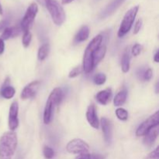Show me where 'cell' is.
I'll list each match as a JSON object with an SVG mask.
<instances>
[{
  "mask_svg": "<svg viewBox=\"0 0 159 159\" xmlns=\"http://www.w3.org/2000/svg\"><path fill=\"white\" fill-rule=\"evenodd\" d=\"M17 147V137L13 131H8L0 138V159H12Z\"/></svg>",
  "mask_w": 159,
  "mask_h": 159,
  "instance_id": "cell-1",
  "label": "cell"
},
{
  "mask_svg": "<svg viewBox=\"0 0 159 159\" xmlns=\"http://www.w3.org/2000/svg\"><path fill=\"white\" fill-rule=\"evenodd\" d=\"M64 98V92L61 89L55 88L50 94L43 111V123L49 124L53 118V113L55 107L61 102Z\"/></svg>",
  "mask_w": 159,
  "mask_h": 159,
  "instance_id": "cell-2",
  "label": "cell"
},
{
  "mask_svg": "<svg viewBox=\"0 0 159 159\" xmlns=\"http://www.w3.org/2000/svg\"><path fill=\"white\" fill-rule=\"evenodd\" d=\"M103 37L101 34H99L92 40V41L89 43L85 49L83 56V63H82V70L85 73H90L94 69L93 62V55L94 51L101 46L102 44Z\"/></svg>",
  "mask_w": 159,
  "mask_h": 159,
  "instance_id": "cell-3",
  "label": "cell"
},
{
  "mask_svg": "<svg viewBox=\"0 0 159 159\" xmlns=\"http://www.w3.org/2000/svg\"><path fill=\"white\" fill-rule=\"evenodd\" d=\"M44 6L51 15L54 24L61 26L66 19V15L61 5L57 0H44Z\"/></svg>",
  "mask_w": 159,
  "mask_h": 159,
  "instance_id": "cell-4",
  "label": "cell"
},
{
  "mask_svg": "<svg viewBox=\"0 0 159 159\" xmlns=\"http://www.w3.org/2000/svg\"><path fill=\"white\" fill-rule=\"evenodd\" d=\"M138 10H139V6H135L126 12L124 19H123L122 22L120 23L119 30H118V37H124L130 30L134 24V22L135 20V18L137 16Z\"/></svg>",
  "mask_w": 159,
  "mask_h": 159,
  "instance_id": "cell-5",
  "label": "cell"
},
{
  "mask_svg": "<svg viewBox=\"0 0 159 159\" xmlns=\"http://www.w3.org/2000/svg\"><path fill=\"white\" fill-rule=\"evenodd\" d=\"M37 12H38L37 4L35 2L31 3L26 9L24 16L23 17V20L20 23V27L23 32L29 30L30 26H32L33 23H34V20H35Z\"/></svg>",
  "mask_w": 159,
  "mask_h": 159,
  "instance_id": "cell-6",
  "label": "cell"
},
{
  "mask_svg": "<svg viewBox=\"0 0 159 159\" xmlns=\"http://www.w3.org/2000/svg\"><path fill=\"white\" fill-rule=\"evenodd\" d=\"M159 124V113L155 112L153 115L149 116L146 120H144L137 129L136 135L138 137L144 136L151 129L154 128Z\"/></svg>",
  "mask_w": 159,
  "mask_h": 159,
  "instance_id": "cell-7",
  "label": "cell"
},
{
  "mask_svg": "<svg viewBox=\"0 0 159 159\" xmlns=\"http://www.w3.org/2000/svg\"><path fill=\"white\" fill-rule=\"evenodd\" d=\"M66 150L71 154L82 155V154L89 153V146L83 140L76 138V139L71 140L68 143L66 146Z\"/></svg>",
  "mask_w": 159,
  "mask_h": 159,
  "instance_id": "cell-8",
  "label": "cell"
},
{
  "mask_svg": "<svg viewBox=\"0 0 159 159\" xmlns=\"http://www.w3.org/2000/svg\"><path fill=\"white\" fill-rule=\"evenodd\" d=\"M18 113H19V105L16 101H14L10 106L9 113V128L11 131H13L18 127L19 120H18Z\"/></svg>",
  "mask_w": 159,
  "mask_h": 159,
  "instance_id": "cell-9",
  "label": "cell"
},
{
  "mask_svg": "<svg viewBox=\"0 0 159 159\" xmlns=\"http://www.w3.org/2000/svg\"><path fill=\"white\" fill-rule=\"evenodd\" d=\"M100 124L102 126L104 141L107 143V144L110 145L113 139V124L110 120L106 117H102L101 119Z\"/></svg>",
  "mask_w": 159,
  "mask_h": 159,
  "instance_id": "cell-10",
  "label": "cell"
},
{
  "mask_svg": "<svg viewBox=\"0 0 159 159\" xmlns=\"http://www.w3.org/2000/svg\"><path fill=\"white\" fill-rule=\"evenodd\" d=\"M40 81H34V82L28 84L26 86H25V88L23 89L21 94H20L21 99H23V100H26V99L34 97L37 90H38L39 87H40Z\"/></svg>",
  "mask_w": 159,
  "mask_h": 159,
  "instance_id": "cell-11",
  "label": "cell"
},
{
  "mask_svg": "<svg viewBox=\"0 0 159 159\" xmlns=\"http://www.w3.org/2000/svg\"><path fill=\"white\" fill-rule=\"evenodd\" d=\"M126 0H113L110 4L107 5V7L101 12L100 16L101 19H105L107 17L111 16Z\"/></svg>",
  "mask_w": 159,
  "mask_h": 159,
  "instance_id": "cell-12",
  "label": "cell"
},
{
  "mask_svg": "<svg viewBox=\"0 0 159 159\" xmlns=\"http://www.w3.org/2000/svg\"><path fill=\"white\" fill-rule=\"evenodd\" d=\"M86 119L88 120L89 124L93 128L98 129L99 127V122L98 119V116L96 114V107L93 104H91L88 107L86 111Z\"/></svg>",
  "mask_w": 159,
  "mask_h": 159,
  "instance_id": "cell-13",
  "label": "cell"
},
{
  "mask_svg": "<svg viewBox=\"0 0 159 159\" xmlns=\"http://www.w3.org/2000/svg\"><path fill=\"white\" fill-rule=\"evenodd\" d=\"M158 131L159 127L158 126H156L154 128L151 129L145 135H144V140H143V143L146 147H152L155 144V141H156L157 138L158 136Z\"/></svg>",
  "mask_w": 159,
  "mask_h": 159,
  "instance_id": "cell-14",
  "label": "cell"
},
{
  "mask_svg": "<svg viewBox=\"0 0 159 159\" xmlns=\"http://www.w3.org/2000/svg\"><path fill=\"white\" fill-rule=\"evenodd\" d=\"M9 83V78H7V79L5 80L4 83L2 84V85L1 90H0V96H1L2 98H4V99H12L16 93L15 89H14L12 86H11Z\"/></svg>",
  "mask_w": 159,
  "mask_h": 159,
  "instance_id": "cell-15",
  "label": "cell"
},
{
  "mask_svg": "<svg viewBox=\"0 0 159 159\" xmlns=\"http://www.w3.org/2000/svg\"><path fill=\"white\" fill-rule=\"evenodd\" d=\"M111 97L112 91L110 89H107L105 90H102V91L99 92L96 96V99L98 101V102L104 106H106L110 102Z\"/></svg>",
  "mask_w": 159,
  "mask_h": 159,
  "instance_id": "cell-16",
  "label": "cell"
},
{
  "mask_svg": "<svg viewBox=\"0 0 159 159\" xmlns=\"http://www.w3.org/2000/svg\"><path fill=\"white\" fill-rule=\"evenodd\" d=\"M107 53V46L106 45H102L99 46L96 51H94L93 55V67L94 68H96V65L104 58Z\"/></svg>",
  "mask_w": 159,
  "mask_h": 159,
  "instance_id": "cell-17",
  "label": "cell"
},
{
  "mask_svg": "<svg viewBox=\"0 0 159 159\" xmlns=\"http://www.w3.org/2000/svg\"><path fill=\"white\" fill-rule=\"evenodd\" d=\"M89 27L88 26H82L79 32L76 34L75 37L74 42L75 43H82V42L85 41L87 39L89 38Z\"/></svg>",
  "mask_w": 159,
  "mask_h": 159,
  "instance_id": "cell-18",
  "label": "cell"
},
{
  "mask_svg": "<svg viewBox=\"0 0 159 159\" xmlns=\"http://www.w3.org/2000/svg\"><path fill=\"white\" fill-rule=\"evenodd\" d=\"M130 53L128 48L124 51V54L121 58V68L123 72L127 73L130 70Z\"/></svg>",
  "mask_w": 159,
  "mask_h": 159,
  "instance_id": "cell-19",
  "label": "cell"
},
{
  "mask_svg": "<svg viewBox=\"0 0 159 159\" xmlns=\"http://www.w3.org/2000/svg\"><path fill=\"white\" fill-rule=\"evenodd\" d=\"M127 98V91L126 89H124L115 96L114 99H113V104H114L115 107H120L125 103Z\"/></svg>",
  "mask_w": 159,
  "mask_h": 159,
  "instance_id": "cell-20",
  "label": "cell"
},
{
  "mask_svg": "<svg viewBox=\"0 0 159 159\" xmlns=\"http://www.w3.org/2000/svg\"><path fill=\"white\" fill-rule=\"evenodd\" d=\"M50 51V45L49 43H43V45L40 47L38 50V54H37V57L38 60L42 61L47 58V57L49 54Z\"/></svg>",
  "mask_w": 159,
  "mask_h": 159,
  "instance_id": "cell-21",
  "label": "cell"
},
{
  "mask_svg": "<svg viewBox=\"0 0 159 159\" xmlns=\"http://www.w3.org/2000/svg\"><path fill=\"white\" fill-rule=\"evenodd\" d=\"M116 116L120 120L125 121L128 119V112L124 108H118L116 110Z\"/></svg>",
  "mask_w": 159,
  "mask_h": 159,
  "instance_id": "cell-22",
  "label": "cell"
},
{
  "mask_svg": "<svg viewBox=\"0 0 159 159\" xmlns=\"http://www.w3.org/2000/svg\"><path fill=\"white\" fill-rule=\"evenodd\" d=\"M31 40H32V34L30 32V30L25 31L23 32V39H22V43L24 48H28L30 44Z\"/></svg>",
  "mask_w": 159,
  "mask_h": 159,
  "instance_id": "cell-23",
  "label": "cell"
},
{
  "mask_svg": "<svg viewBox=\"0 0 159 159\" xmlns=\"http://www.w3.org/2000/svg\"><path fill=\"white\" fill-rule=\"evenodd\" d=\"M107 81V76L103 73H98L93 78V82L96 85H103Z\"/></svg>",
  "mask_w": 159,
  "mask_h": 159,
  "instance_id": "cell-24",
  "label": "cell"
},
{
  "mask_svg": "<svg viewBox=\"0 0 159 159\" xmlns=\"http://www.w3.org/2000/svg\"><path fill=\"white\" fill-rule=\"evenodd\" d=\"M75 159H104V156L99 154L85 153L79 155Z\"/></svg>",
  "mask_w": 159,
  "mask_h": 159,
  "instance_id": "cell-25",
  "label": "cell"
},
{
  "mask_svg": "<svg viewBox=\"0 0 159 159\" xmlns=\"http://www.w3.org/2000/svg\"><path fill=\"white\" fill-rule=\"evenodd\" d=\"M43 153L46 159H51L54 158V152L53 148H51L49 146H44L43 149Z\"/></svg>",
  "mask_w": 159,
  "mask_h": 159,
  "instance_id": "cell-26",
  "label": "cell"
},
{
  "mask_svg": "<svg viewBox=\"0 0 159 159\" xmlns=\"http://www.w3.org/2000/svg\"><path fill=\"white\" fill-rule=\"evenodd\" d=\"M12 27H7L2 31V36L0 38L2 39L3 40H9L10 37H12Z\"/></svg>",
  "mask_w": 159,
  "mask_h": 159,
  "instance_id": "cell-27",
  "label": "cell"
},
{
  "mask_svg": "<svg viewBox=\"0 0 159 159\" xmlns=\"http://www.w3.org/2000/svg\"><path fill=\"white\" fill-rule=\"evenodd\" d=\"M82 71H83V70H82V67H76V68H73V69L70 71L69 74H68V77H69L70 79H74V78L77 77L79 75L82 74Z\"/></svg>",
  "mask_w": 159,
  "mask_h": 159,
  "instance_id": "cell-28",
  "label": "cell"
},
{
  "mask_svg": "<svg viewBox=\"0 0 159 159\" xmlns=\"http://www.w3.org/2000/svg\"><path fill=\"white\" fill-rule=\"evenodd\" d=\"M141 51H142V46L139 43H136L133 46L131 49V54H133L134 56H138L140 54H141Z\"/></svg>",
  "mask_w": 159,
  "mask_h": 159,
  "instance_id": "cell-29",
  "label": "cell"
},
{
  "mask_svg": "<svg viewBox=\"0 0 159 159\" xmlns=\"http://www.w3.org/2000/svg\"><path fill=\"white\" fill-rule=\"evenodd\" d=\"M153 76V71L152 68H146L143 75V81H150Z\"/></svg>",
  "mask_w": 159,
  "mask_h": 159,
  "instance_id": "cell-30",
  "label": "cell"
},
{
  "mask_svg": "<svg viewBox=\"0 0 159 159\" xmlns=\"http://www.w3.org/2000/svg\"><path fill=\"white\" fill-rule=\"evenodd\" d=\"M158 148L159 147L156 148L153 152H151L147 157H146L145 159H159V152H158Z\"/></svg>",
  "mask_w": 159,
  "mask_h": 159,
  "instance_id": "cell-31",
  "label": "cell"
},
{
  "mask_svg": "<svg viewBox=\"0 0 159 159\" xmlns=\"http://www.w3.org/2000/svg\"><path fill=\"white\" fill-rule=\"evenodd\" d=\"M9 19L6 18L4 19V20H1V21H0V33L2 32L6 28H7L8 26H9Z\"/></svg>",
  "mask_w": 159,
  "mask_h": 159,
  "instance_id": "cell-32",
  "label": "cell"
},
{
  "mask_svg": "<svg viewBox=\"0 0 159 159\" xmlns=\"http://www.w3.org/2000/svg\"><path fill=\"white\" fill-rule=\"evenodd\" d=\"M141 26H142V20L139 19L138 21L136 22L134 25V34H137L139 33V31L141 30Z\"/></svg>",
  "mask_w": 159,
  "mask_h": 159,
  "instance_id": "cell-33",
  "label": "cell"
},
{
  "mask_svg": "<svg viewBox=\"0 0 159 159\" xmlns=\"http://www.w3.org/2000/svg\"><path fill=\"white\" fill-rule=\"evenodd\" d=\"M146 68H140L137 71V76H138V78L140 80L143 81V75H144V72Z\"/></svg>",
  "mask_w": 159,
  "mask_h": 159,
  "instance_id": "cell-34",
  "label": "cell"
},
{
  "mask_svg": "<svg viewBox=\"0 0 159 159\" xmlns=\"http://www.w3.org/2000/svg\"><path fill=\"white\" fill-rule=\"evenodd\" d=\"M5 51V43L2 39L0 38V55L3 54Z\"/></svg>",
  "mask_w": 159,
  "mask_h": 159,
  "instance_id": "cell-35",
  "label": "cell"
},
{
  "mask_svg": "<svg viewBox=\"0 0 159 159\" xmlns=\"http://www.w3.org/2000/svg\"><path fill=\"white\" fill-rule=\"evenodd\" d=\"M154 61H155L156 63H158V62L159 61V51L158 50L156 51V52H155V56H154Z\"/></svg>",
  "mask_w": 159,
  "mask_h": 159,
  "instance_id": "cell-36",
  "label": "cell"
},
{
  "mask_svg": "<svg viewBox=\"0 0 159 159\" xmlns=\"http://www.w3.org/2000/svg\"><path fill=\"white\" fill-rule=\"evenodd\" d=\"M74 0H61V2L62 4L64 5H66V4H69V3L72 2Z\"/></svg>",
  "mask_w": 159,
  "mask_h": 159,
  "instance_id": "cell-37",
  "label": "cell"
},
{
  "mask_svg": "<svg viewBox=\"0 0 159 159\" xmlns=\"http://www.w3.org/2000/svg\"><path fill=\"white\" fill-rule=\"evenodd\" d=\"M158 82H157L156 85H155V92H156V93H158Z\"/></svg>",
  "mask_w": 159,
  "mask_h": 159,
  "instance_id": "cell-38",
  "label": "cell"
},
{
  "mask_svg": "<svg viewBox=\"0 0 159 159\" xmlns=\"http://www.w3.org/2000/svg\"><path fill=\"white\" fill-rule=\"evenodd\" d=\"M37 1L42 6H44V0H37Z\"/></svg>",
  "mask_w": 159,
  "mask_h": 159,
  "instance_id": "cell-39",
  "label": "cell"
},
{
  "mask_svg": "<svg viewBox=\"0 0 159 159\" xmlns=\"http://www.w3.org/2000/svg\"><path fill=\"white\" fill-rule=\"evenodd\" d=\"M2 13H3V9H2V5L0 4V14L2 15Z\"/></svg>",
  "mask_w": 159,
  "mask_h": 159,
  "instance_id": "cell-40",
  "label": "cell"
}]
</instances>
